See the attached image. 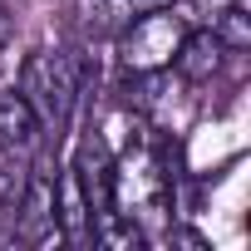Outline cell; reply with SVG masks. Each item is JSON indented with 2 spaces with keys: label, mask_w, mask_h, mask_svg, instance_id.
<instances>
[{
  "label": "cell",
  "mask_w": 251,
  "mask_h": 251,
  "mask_svg": "<svg viewBox=\"0 0 251 251\" xmlns=\"http://www.w3.org/2000/svg\"><path fill=\"white\" fill-rule=\"evenodd\" d=\"M158 5H173V0H74V25L84 35H118L128 20H138Z\"/></svg>",
  "instance_id": "cell-4"
},
{
  "label": "cell",
  "mask_w": 251,
  "mask_h": 251,
  "mask_svg": "<svg viewBox=\"0 0 251 251\" xmlns=\"http://www.w3.org/2000/svg\"><path fill=\"white\" fill-rule=\"evenodd\" d=\"M202 5H212V10H217V5H226V0H202Z\"/></svg>",
  "instance_id": "cell-9"
},
{
  "label": "cell",
  "mask_w": 251,
  "mask_h": 251,
  "mask_svg": "<svg viewBox=\"0 0 251 251\" xmlns=\"http://www.w3.org/2000/svg\"><path fill=\"white\" fill-rule=\"evenodd\" d=\"M20 94L40 113L45 133L64 128V118L74 113V99H79V59L69 50H35L20 64Z\"/></svg>",
  "instance_id": "cell-1"
},
{
  "label": "cell",
  "mask_w": 251,
  "mask_h": 251,
  "mask_svg": "<svg viewBox=\"0 0 251 251\" xmlns=\"http://www.w3.org/2000/svg\"><path fill=\"white\" fill-rule=\"evenodd\" d=\"M222 54H226V45L212 30H187L182 45H177V54H173V64H177V74L187 84H202V79H212L222 69Z\"/></svg>",
  "instance_id": "cell-6"
},
{
  "label": "cell",
  "mask_w": 251,
  "mask_h": 251,
  "mask_svg": "<svg viewBox=\"0 0 251 251\" xmlns=\"http://www.w3.org/2000/svg\"><path fill=\"white\" fill-rule=\"evenodd\" d=\"M10 45V15H5V5H0V50Z\"/></svg>",
  "instance_id": "cell-8"
},
{
  "label": "cell",
  "mask_w": 251,
  "mask_h": 251,
  "mask_svg": "<svg viewBox=\"0 0 251 251\" xmlns=\"http://www.w3.org/2000/svg\"><path fill=\"white\" fill-rule=\"evenodd\" d=\"M212 35H217L226 50H246V45H251V5H246V0H226V5H217Z\"/></svg>",
  "instance_id": "cell-7"
},
{
  "label": "cell",
  "mask_w": 251,
  "mask_h": 251,
  "mask_svg": "<svg viewBox=\"0 0 251 251\" xmlns=\"http://www.w3.org/2000/svg\"><path fill=\"white\" fill-rule=\"evenodd\" d=\"M54 231L69 246H89L94 241V207L84 202L74 173H59V182H54Z\"/></svg>",
  "instance_id": "cell-5"
},
{
  "label": "cell",
  "mask_w": 251,
  "mask_h": 251,
  "mask_svg": "<svg viewBox=\"0 0 251 251\" xmlns=\"http://www.w3.org/2000/svg\"><path fill=\"white\" fill-rule=\"evenodd\" d=\"M182 35H187V15L173 10V5H158V10L128 20V25L113 35V40H118V69L133 74V79H138V74H163V69L173 64Z\"/></svg>",
  "instance_id": "cell-2"
},
{
  "label": "cell",
  "mask_w": 251,
  "mask_h": 251,
  "mask_svg": "<svg viewBox=\"0 0 251 251\" xmlns=\"http://www.w3.org/2000/svg\"><path fill=\"white\" fill-rule=\"evenodd\" d=\"M40 143H45V123L30 108V99L20 89H0V153L25 163L40 153Z\"/></svg>",
  "instance_id": "cell-3"
}]
</instances>
